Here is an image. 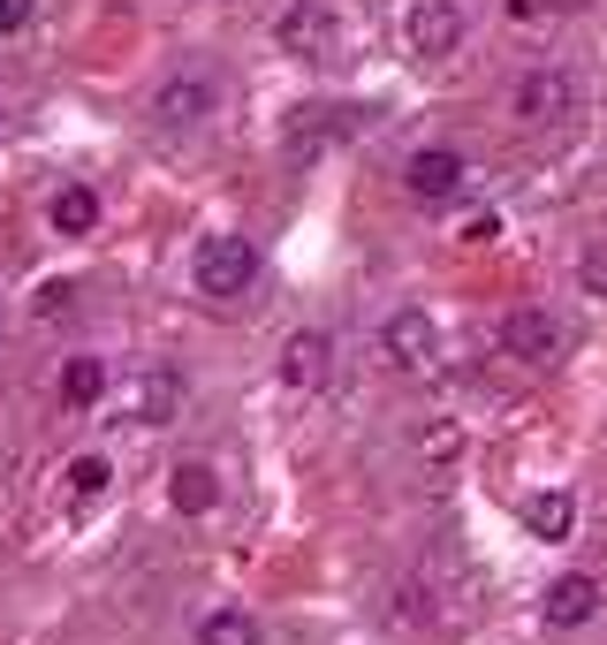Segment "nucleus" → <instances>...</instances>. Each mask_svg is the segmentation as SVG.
I'll use <instances>...</instances> for the list:
<instances>
[{
  "mask_svg": "<svg viewBox=\"0 0 607 645\" xmlns=\"http://www.w3.org/2000/svg\"><path fill=\"white\" fill-rule=\"evenodd\" d=\"M607 585L593 577V569H569V577H555L547 585V601H539V615H547V631H585L593 615H600Z\"/></svg>",
  "mask_w": 607,
  "mask_h": 645,
  "instance_id": "nucleus-10",
  "label": "nucleus"
},
{
  "mask_svg": "<svg viewBox=\"0 0 607 645\" xmlns=\"http://www.w3.org/2000/svg\"><path fill=\"white\" fill-rule=\"evenodd\" d=\"M380 349H388V365H402V373L434 365V349H440L434 311H426V304H402V311H388V327H380Z\"/></svg>",
  "mask_w": 607,
  "mask_h": 645,
  "instance_id": "nucleus-8",
  "label": "nucleus"
},
{
  "mask_svg": "<svg viewBox=\"0 0 607 645\" xmlns=\"http://www.w3.org/2000/svg\"><path fill=\"white\" fill-rule=\"evenodd\" d=\"M585 281H593V289H607V251H593V258H585Z\"/></svg>",
  "mask_w": 607,
  "mask_h": 645,
  "instance_id": "nucleus-20",
  "label": "nucleus"
},
{
  "mask_svg": "<svg viewBox=\"0 0 607 645\" xmlns=\"http://www.w3.org/2000/svg\"><path fill=\"white\" fill-rule=\"evenodd\" d=\"M266 258L251 236H236V228H213V236H198V251H190V289L206 304H243L259 289Z\"/></svg>",
  "mask_w": 607,
  "mask_h": 645,
  "instance_id": "nucleus-1",
  "label": "nucleus"
},
{
  "mask_svg": "<svg viewBox=\"0 0 607 645\" xmlns=\"http://www.w3.org/2000/svg\"><path fill=\"white\" fill-rule=\"evenodd\" d=\"M524 532H531V539H547V547H563L569 532H577V502H569L563 486H547V494H524Z\"/></svg>",
  "mask_w": 607,
  "mask_h": 645,
  "instance_id": "nucleus-13",
  "label": "nucleus"
},
{
  "mask_svg": "<svg viewBox=\"0 0 607 645\" xmlns=\"http://www.w3.org/2000/svg\"><path fill=\"white\" fill-rule=\"evenodd\" d=\"M107 395H115L107 357H69V365H61V403H69V410H99Z\"/></svg>",
  "mask_w": 607,
  "mask_h": 645,
  "instance_id": "nucleus-15",
  "label": "nucleus"
},
{
  "mask_svg": "<svg viewBox=\"0 0 607 645\" xmlns=\"http://www.w3.org/2000/svg\"><path fill=\"white\" fill-rule=\"evenodd\" d=\"M501 349H509L517 365H555V357H563V319H555L547 304H517V311L501 319Z\"/></svg>",
  "mask_w": 607,
  "mask_h": 645,
  "instance_id": "nucleus-6",
  "label": "nucleus"
},
{
  "mask_svg": "<svg viewBox=\"0 0 607 645\" xmlns=\"http://www.w3.org/2000/svg\"><path fill=\"white\" fill-rule=\"evenodd\" d=\"M198 645H266V631H259L251 607H213V615L198 623Z\"/></svg>",
  "mask_w": 607,
  "mask_h": 645,
  "instance_id": "nucleus-16",
  "label": "nucleus"
},
{
  "mask_svg": "<svg viewBox=\"0 0 607 645\" xmlns=\"http://www.w3.org/2000/svg\"><path fill=\"white\" fill-rule=\"evenodd\" d=\"M335 373V335L327 327H297L289 343H281V387L289 395H319Z\"/></svg>",
  "mask_w": 607,
  "mask_h": 645,
  "instance_id": "nucleus-7",
  "label": "nucleus"
},
{
  "mask_svg": "<svg viewBox=\"0 0 607 645\" xmlns=\"http://www.w3.org/2000/svg\"><path fill=\"white\" fill-rule=\"evenodd\" d=\"M61 486H69V502H99V494L115 486V464H107V456H69Z\"/></svg>",
  "mask_w": 607,
  "mask_h": 645,
  "instance_id": "nucleus-17",
  "label": "nucleus"
},
{
  "mask_svg": "<svg viewBox=\"0 0 607 645\" xmlns=\"http://www.w3.org/2000/svg\"><path fill=\"white\" fill-rule=\"evenodd\" d=\"M213 107H220L213 77H168V85L152 91V122H160V129H198Z\"/></svg>",
  "mask_w": 607,
  "mask_h": 645,
  "instance_id": "nucleus-11",
  "label": "nucleus"
},
{
  "mask_svg": "<svg viewBox=\"0 0 607 645\" xmlns=\"http://www.w3.org/2000/svg\"><path fill=\"white\" fill-rule=\"evenodd\" d=\"M464 31H471V16H464L456 0H418V8H410V53H418V61H448V53L464 46Z\"/></svg>",
  "mask_w": 607,
  "mask_h": 645,
  "instance_id": "nucleus-9",
  "label": "nucleus"
},
{
  "mask_svg": "<svg viewBox=\"0 0 607 645\" xmlns=\"http://www.w3.org/2000/svg\"><path fill=\"white\" fill-rule=\"evenodd\" d=\"M115 403L137 426H168V418H182V373H175L168 357H145V365H130L115 380Z\"/></svg>",
  "mask_w": 607,
  "mask_h": 645,
  "instance_id": "nucleus-2",
  "label": "nucleus"
},
{
  "mask_svg": "<svg viewBox=\"0 0 607 645\" xmlns=\"http://www.w3.org/2000/svg\"><path fill=\"white\" fill-rule=\"evenodd\" d=\"M509 115L531 122V129L569 122V115H577V77H569V69H524L517 91H509Z\"/></svg>",
  "mask_w": 607,
  "mask_h": 645,
  "instance_id": "nucleus-4",
  "label": "nucleus"
},
{
  "mask_svg": "<svg viewBox=\"0 0 607 645\" xmlns=\"http://www.w3.org/2000/svg\"><path fill=\"white\" fill-rule=\"evenodd\" d=\"M31 311H39V319H61V311H77V289H69V281H46Z\"/></svg>",
  "mask_w": 607,
  "mask_h": 645,
  "instance_id": "nucleus-19",
  "label": "nucleus"
},
{
  "mask_svg": "<svg viewBox=\"0 0 607 645\" xmlns=\"http://www.w3.org/2000/svg\"><path fill=\"white\" fill-rule=\"evenodd\" d=\"M8 16H16V0H0V23H8Z\"/></svg>",
  "mask_w": 607,
  "mask_h": 645,
  "instance_id": "nucleus-21",
  "label": "nucleus"
},
{
  "mask_svg": "<svg viewBox=\"0 0 607 645\" xmlns=\"http://www.w3.org/2000/svg\"><path fill=\"white\" fill-rule=\"evenodd\" d=\"M494 236H501V214H471V220H456V244H494Z\"/></svg>",
  "mask_w": 607,
  "mask_h": 645,
  "instance_id": "nucleus-18",
  "label": "nucleus"
},
{
  "mask_svg": "<svg viewBox=\"0 0 607 645\" xmlns=\"http://www.w3.org/2000/svg\"><path fill=\"white\" fill-rule=\"evenodd\" d=\"M273 46L297 53V61H335V53H342V23H335L327 0H289V8L273 16Z\"/></svg>",
  "mask_w": 607,
  "mask_h": 645,
  "instance_id": "nucleus-3",
  "label": "nucleus"
},
{
  "mask_svg": "<svg viewBox=\"0 0 607 645\" xmlns=\"http://www.w3.org/2000/svg\"><path fill=\"white\" fill-rule=\"evenodd\" d=\"M46 220H53V236H91L99 228V190L91 182H61L46 198Z\"/></svg>",
  "mask_w": 607,
  "mask_h": 645,
  "instance_id": "nucleus-14",
  "label": "nucleus"
},
{
  "mask_svg": "<svg viewBox=\"0 0 607 645\" xmlns=\"http://www.w3.org/2000/svg\"><path fill=\"white\" fill-rule=\"evenodd\" d=\"M0 129H8V107H0Z\"/></svg>",
  "mask_w": 607,
  "mask_h": 645,
  "instance_id": "nucleus-22",
  "label": "nucleus"
},
{
  "mask_svg": "<svg viewBox=\"0 0 607 645\" xmlns=\"http://www.w3.org/2000/svg\"><path fill=\"white\" fill-rule=\"evenodd\" d=\"M464 182H471V160L448 152V145H418L410 168H402V190H410L418 206H448V198H464Z\"/></svg>",
  "mask_w": 607,
  "mask_h": 645,
  "instance_id": "nucleus-5",
  "label": "nucleus"
},
{
  "mask_svg": "<svg viewBox=\"0 0 607 645\" xmlns=\"http://www.w3.org/2000/svg\"><path fill=\"white\" fill-rule=\"evenodd\" d=\"M168 509L175 516H213L220 509V472H213V464H198V456L175 464V472H168Z\"/></svg>",
  "mask_w": 607,
  "mask_h": 645,
  "instance_id": "nucleus-12",
  "label": "nucleus"
}]
</instances>
